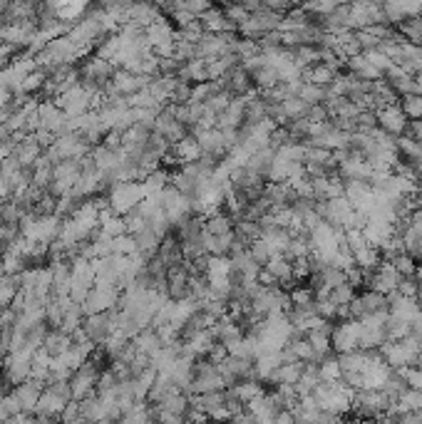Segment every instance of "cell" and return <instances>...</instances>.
Masks as SVG:
<instances>
[{
  "mask_svg": "<svg viewBox=\"0 0 422 424\" xmlns=\"http://www.w3.org/2000/svg\"><path fill=\"white\" fill-rule=\"evenodd\" d=\"M358 338H360L358 320H340V323H335L333 325V333H331L333 352H338V355L355 352L358 350Z\"/></svg>",
  "mask_w": 422,
  "mask_h": 424,
  "instance_id": "cell-5",
  "label": "cell"
},
{
  "mask_svg": "<svg viewBox=\"0 0 422 424\" xmlns=\"http://www.w3.org/2000/svg\"><path fill=\"white\" fill-rule=\"evenodd\" d=\"M313 310H316L318 318H323L326 323H333V320H338V305L333 303L331 298H328V300H316Z\"/></svg>",
  "mask_w": 422,
  "mask_h": 424,
  "instance_id": "cell-46",
  "label": "cell"
},
{
  "mask_svg": "<svg viewBox=\"0 0 422 424\" xmlns=\"http://www.w3.org/2000/svg\"><path fill=\"white\" fill-rule=\"evenodd\" d=\"M82 330H84V335H87V340L95 342V345H102V342L117 330L115 328V310L100 313V315H87V318L82 320Z\"/></svg>",
  "mask_w": 422,
  "mask_h": 424,
  "instance_id": "cell-8",
  "label": "cell"
},
{
  "mask_svg": "<svg viewBox=\"0 0 422 424\" xmlns=\"http://www.w3.org/2000/svg\"><path fill=\"white\" fill-rule=\"evenodd\" d=\"M42 390H45V385L35 383V380H27V383L13 387V394H15L18 402H20L23 414H30V412L35 414V407H37V402H40V397H42Z\"/></svg>",
  "mask_w": 422,
  "mask_h": 424,
  "instance_id": "cell-14",
  "label": "cell"
},
{
  "mask_svg": "<svg viewBox=\"0 0 422 424\" xmlns=\"http://www.w3.org/2000/svg\"><path fill=\"white\" fill-rule=\"evenodd\" d=\"M120 293L122 290L117 288V285H100V283H97L95 288L90 290V295H87V300L82 303L84 318H87V315H100V313L115 310L117 300H120Z\"/></svg>",
  "mask_w": 422,
  "mask_h": 424,
  "instance_id": "cell-4",
  "label": "cell"
},
{
  "mask_svg": "<svg viewBox=\"0 0 422 424\" xmlns=\"http://www.w3.org/2000/svg\"><path fill=\"white\" fill-rule=\"evenodd\" d=\"M243 122H246V102L243 97H234L229 110L219 115L217 129H241Z\"/></svg>",
  "mask_w": 422,
  "mask_h": 424,
  "instance_id": "cell-15",
  "label": "cell"
},
{
  "mask_svg": "<svg viewBox=\"0 0 422 424\" xmlns=\"http://www.w3.org/2000/svg\"><path fill=\"white\" fill-rule=\"evenodd\" d=\"M251 77H253V87L259 89L261 94L269 92V89H274L276 84H279V72H276L274 68H269V65L261 68L259 72H253Z\"/></svg>",
  "mask_w": 422,
  "mask_h": 424,
  "instance_id": "cell-35",
  "label": "cell"
},
{
  "mask_svg": "<svg viewBox=\"0 0 422 424\" xmlns=\"http://www.w3.org/2000/svg\"><path fill=\"white\" fill-rule=\"evenodd\" d=\"M189 281L191 273L186 263L167 268V298L172 300H186L189 298Z\"/></svg>",
  "mask_w": 422,
  "mask_h": 424,
  "instance_id": "cell-10",
  "label": "cell"
},
{
  "mask_svg": "<svg viewBox=\"0 0 422 424\" xmlns=\"http://www.w3.org/2000/svg\"><path fill=\"white\" fill-rule=\"evenodd\" d=\"M286 350H288L298 362H303V365H318V362H321L306 338H290L288 345H286Z\"/></svg>",
  "mask_w": 422,
  "mask_h": 424,
  "instance_id": "cell-23",
  "label": "cell"
},
{
  "mask_svg": "<svg viewBox=\"0 0 422 424\" xmlns=\"http://www.w3.org/2000/svg\"><path fill=\"white\" fill-rule=\"evenodd\" d=\"M100 365L92 360H87L70 380V394H72V402H82V399L97 394V383H100Z\"/></svg>",
  "mask_w": 422,
  "mask_h": 424,
  "instance_id": "cell-2",
  "label": "cell"
},
{
  "mask_svg": "<svg viewBox=\"0 0 422 424\" xmlns=\"http://www.w3.org/2000/svg\"><path fill=\"white\" fill-rule=\"evenodd\" d=\"M375 120H378V129H383L385 134H390L392 139H397V136H405L407 127H410L407 117L402 115L400 105L380 107V110L375 112Z\"/></svg>",
  "mask_w": 422,
  "mask_h": 424,
  "instance_id": "cell-7",
  "label": "cell"
},
{
  "mask_svg": "<svg viewBox=\"0 0 422 424\" xmlns=\"http://www.w3.org/2000/svg\"><path fill=\"white\" fill-rule=\"evenodd\" d=\"M142 186H144V194H147V196L162 194L164 188L169 186V172H167V169H157V172L147 174V176H144V181H142Z\"/></svg>",
  "mask_w": 422,
  "mask_h": 424,
  "instance_id": "cell-30",
  "label": "cell"
},
{
  "mask_svg": "<svg viewBox=\"0 0 422 424\" xmlns=\"http://www.w3.org/2000/svg\"><path fill=\"white\" fill-rule=\"evenodd\" d=\"M157 258H159V261H162L167 268L184 263V256H181V246H179V238L174 236V231H172V233H169L167 238L162 241V246H159V251H157Z\"/></svg>",
  "mask_w": 422,
  "mask_h": 424,
  "instance_id": "cell-19",
  "label": "cell"
},
{
  "mask_svg": "<svg viewBox=\"0 0 422 424\" xmlns=\"http://www.w3.org/2000/svg\"><path fill=\"white\" fill-rule=\"evenodd\" d=\"M390 263L400 278H415V271H417V258L415 256H410V253H397L395 258H390Z\"/></svg>",
  "mask_w": 422,
  "mask_h": 424,
  "instance_id": "cell-37",
  "label": "cell"
},
{
  "mask_svg": "<svg viewBox=\"0 0 422 424\" xmlns=\"http://www.w3.org/2000/svg\"><path fill=\"white\" fill-rule=\"evenodd\" d=\"M37 117H40V129L50 131L55 136H63L65 129H68V115L55 102H40L37 105Z\"/></svg>",
  "mask_w": 422,
  "mask_h": 424,
  "instance_id": "cell-9",
  "label": "cell"
},
{
  "mask_svg": "<svg viewBox=\"0 0 422 424\" xmlns=\"http://www.w3.org/2000/svg\"><path fill=\"white\" fill-rule=\"evenodd\" d=\"M157 412L162 414H174V417H184L189 412V397L181 390H172L167 397H162L157 404H152Z\"/></svg>",
  "mask_w": 422,
  "mask_h": 424,
  "instance_id": "cell-16",
  "label": "cell"
},
{
  "mask_svg": "<svg viewBox=\"0 0 422 424\" xmlns=\"http://www.w3.org/2000/svg\"><path fill=\"white\" fill-rule=\"evenodd\" d=\"M355 424H380V419H373V417H358Z\"/></svg>",
  "mask_w": 422,
  "mask_h": 424,
  "instance_id": "cell-56",
  "label": "cell"
},
{
  "mask_svg": "<svg viewBox=\"0 0 422 424\" xmlns=\"http://www.w3.org/2000/svg\"><path fill=\"white\" fill-rule=\"evenodd\" d=\"M42 347L50 352L53 357H60L63 352H68L72 347V338L65 335L63 330H48V335H45V342Z\"/></svg>",
  "mask_w": 422,
  "mask_h": 424,
  "instance_id": "cell-25",
  "label": "cell"
},
{
  "mask_svg": "<svg viewBox=\"0 0 422 424\" xmlns=\"http://www.w3.org/2000/svg\"><path fill=\"white\" fill-rule=\"evenodd\" d=\"M199 23H201V27H204V32H209V35H226V32H236V25L229 23V18L224 15V11L219 6H211L209 11L199 18Z\"/></svg>",
  "mask_w": 422,
  "mask_h": 424,
  "instance_id": "cell-13",
  "label": "cell"
},
{
  "mask_svg": "<svg viewBox=\"0 0 422 424\" xmlns=\"http://www.w3.org/2000/svg\"><path fill=\"white\" fill-rule=\"evenodd\" d=\"M60 424H90L87 419L79 414V404L77 402H70L68 407H65L63 417H60Z\"/></svg>",
  "mask_w": 422,
  "mask_h": 424,
  "instance_id": "cell-50",
  "label": "cell"
},
{
  "mask_svg": "<svg viewBox=\"0 0 422 424\" xmlns=\"http://www.w3.org/2000/svg\"><path fill=\"white\" fill-rule=\"evenodd\" d=\"M335 70H331L328 65H313V68H306L301 72V82H308V84H316V87H331V82L335 79Z\"/></svg>",
  "mask_w": 422,
  "mask_h": 424,
  "instance_id": "cell-21",
  "label": "cell"
},
{
  "mask_svg": "<svg viewBox=\"0 0 422 424\" xmlns=\"http://www.w3.org/2000/svg\"><path fill=\"white\" fill-rule=\"evenodd\" d=\"M318 375H321V383H338V380H343V370H340L338 357H323L318 362Z\"/></svg>",
  "mask_w": 422,
  "mask_h": 424,
  "instance_id": "cell-31",
  "label": "cell"
},
{
  "mask_svg": "<svg viewBox=\"0 0 422 424\" xmlns=\"http://www.w3.org/2000/svg\"><path fill=\"white\" fill-rule=\"evenodd\" d=\"M331 333H333V323H326L323 328L311 330V333L306 335V340L311 342V347H313V352L318 355V360H323V357H331V350H333Z\"/></svg>",
  "mask_w": 422,
  "mask_h": 424,
  "instance_id": "cell-18",
  "label": "cell"
},
{
  "mask_svg": "<svg viewBox=\"0 0 422 424\" xmlns=\"http://www.w3.org/2000/svg\"><path fill=\"white\" fill-rule=\"evenodd\" d=\"M410 333H412V335H417V338H422V310L415 315V318H412V323H410Z\"/></svg>",
  "mask_w": 422,
  "mask_h": 424,
  "instance_id": "cell-54",
  "label": "cell"
},
{
  "mask_svg": "<svg viewBox=\"0 0 422 424\" xmlns=\"http://www.w3.org/2000/svg\"><path fill=\"white\" fill-rule=\"evenodd\" d=\"M355 295H358V290H355L353 285H348V283H343L340 288H335L331 293V300L338 305V308H345V305H350V300H353Z\"/></svg>",
  "mask_w": 422,
  "mask_h": 424,
  "instance_id": "cell-45",
  "label": "cell"
},
{
  "mask_svg": "<svg viewBox=\"0 0 422 424\" xmlns=\"http://www.w3.org/2000/svg\"><path fill=\"white\" fill-rule=\"evenodd\" d=\"M137 253V241H134V236L124 233V236H117L112 238V256H134Z\"/></svg>",
  "mask_w": 422,
  "mask_h": 424,
  "instance_id": "cell-41",
  "label": "cell"
},
{
  "mask_svg": "<svg viewBox=\"0 0 422 424\" xmlns=\"http://www.w3.org/2000/svg\"><path fill=\"white\" fill-rule=\"evenodd\" d=\"M415 281H417V285H420V290H422V263H417V271H415Z\"/></svg>",
  "mask_w": 422,
  "mask_h": 424,
  "instance_id": "cell-57",
  "label": "cell"
},
{
  "mask_svg": "<svg viewBox=\"0 0 422 424\" xmlns=\"http://www.w3.org/2000/svg\"><path fill=\"white\" fill-rule=\"evenodd\" d=\"M363 58L368 60V65H373V68L378 70V72H383V75L392 68V60L388 58L385 53H380V50H368V53H363Z\"/></svg>",
  "mask_w": 422,
  "mask_h": 424,
  "instance_id": "cell-44",
  "label": "cell"
},
{
  "mask_svg": "<svg viewBox=\"0 0 422 424\" xmlns=\"http://www.w3.org/2000/svg\"><path fill=\"white\" fill-rule=\"evenodd\" d=\"M189 134L199 141V147H201V152H204V157L217 159V162H219V157H226L222 131H219V129H199V127H194Z\"/></svg>",
  "mask_w": 422,
  "mask_h": 424,
  "instance_id": "cell-12",
  "label": "cell"
},
{
  "mask_svg": "<svg viewBox=\"0 0 422 424\" xmlns=\"http://www.w3.org/2000/svg\"><path fill=\"white\" fill-rule=\"evenodd\" d=\"M8 8H11V3H6V0H0V20H3V18H6Z\"/></svg>",
  "mask_w": 422,
  "mask_h": 424,
  "instance_id": "cell-58",
  "label": "cell"
},
{
  "mask_svg": "<svg viewBox=\"0 0 422 424\" xmlns=\"http://www.w3.org/2000/svg\"><path fill=\"white\" fill-rule=\"evenodd\" d=\"M400 110L407 117V122H422V94H407L400 97Z\"/></svg>",
  "mask_w": 422,
  "mask_h": 424,
  "instance_id": "cell-33",
  "label": "cell"
},
{
  "mask_svg": "<svg viewBox=\"0 0 422 424\" xmlns=\"http://www.w3.org/2000/svg\"><path fill=\"white\" fill-rule=\"evenodd\" d=\"M390 397H388L385 392H375V390H360V392H355V399H353V409L350 412H355L358 417H383V414H388V409H390Z\"/></svg>",
  "mask_w": 422,
  "mask_h": 424,
  "instance_id": "cell-3",
  "label": "cell"
},
{
  "mask_svg": "<svg viewBox=\"0 0 422 424\" xmlns=\"http://www.w3.org/2000/svg\"><path fill=\"white\" fill-rule=\"evenodd\" d=\"M415 258H422V238H420V243H417V251H415Z\"/></svg>",
  "mask_w": 422,
  "mask_h": 424,
  "instance_id": "cell-62",
  "label": "cell"
},
{
  "mask_svg": "<svg viewBox=\"0 0 422 424\" xmlns=\"http://www.w3.org/2000/svg\"><path fill=\"white\" fill-rule=\"evenodd\" d=\"M6 139H11V134H8V129L3 124H0V144H3V141Z\"/></svg>",
  "mask_w": 422,
  "mask_h": 424,
  "instance_id": "cell-59",
  "label": "cell"
},
{
  "mask_svg": "<svg viewBox=\"0 0 422 424\" xmlns=\"http://www.w3.org/2000/svg\"><path fill=\"white\" fill-rule=\"evenodd\" d=\"M107 199H110L112 214L127 216L129 211H134L147 199V194H144L142 181H124V184H115V186L110 188V196H107Z\"/></svg>",
  "mask_w": 422,
  "mask_h": 424,
  "instance_id": "cell-1",
  "label": "cell"
},
{
  "mask_svg": "<svg viewBox=\"0 0 422 424\" xmlns=\"http://www.w3.org/2000/svg\"><path fill=\"white\" fill-rule=\"evenodd\" d=\"M154 131L169 141V147H174V144H179L181 139L189 136V129H186L184 124H179L167 110H162L157 115V120H154Z\"/></svg>",
  "mask_w": 422,
  "mask_h": 424,
  "instance_id": "cell-11",
  "label": "cell"
},
{
  "mask_svg": "<svg viewBox=\"0 0 422 424\" xmlns=\"http://www.w3.org/2000/svg\"><path fill=\"white\" fill-rule=\"evenodd\" d=\"M288 298L293 308H301V310H311L313 305H316V295H313V290L308 288V285H295L288 293Z\"/></svg>",
  "mask_w": 422,
  "mask_h": 424,
  "instance_id": "cell-36",
  "label": "cell"
},
{
  "mask_svg": "<svg viewBox=\"0 0 422 424\" xmlns=\"http://www.w3.org/2000/svg\"><path fill=\"white\" fill-rule=\"evenodd\" d=\"M303 370H306V365H303V362L281 365L279 370L271 375L269 385H274V387H279V385H290V387H295V385H298V380L303 377Z\"/></svg>",
  "mask_w": 422,
  "mask_h": 424,
  "instance_id": "cell-20",
  "label": "cell"
},
{
  "mask_svg": "<svg viewBox=\"0 0 422 424\" xmlns=\"http://www.w3.org/2000/svg\"><path fill=\"white\" fill-rule=\"evenodd\" d=\"M217 92H222L217 82L191 84V97H189V102H194V105H206V102H209Z\"/></svg>",
  "mask_w": 422,
  "mask_h": 424,
  "instance_id": "cell-38",
  "label": "cell"
},
{
  "mask_svg": "<svg viewBox=\"0 0 422 424\" xmlns=\"http://www.w3.org/2000/svg\"><path fill=\"white\" fill-rule=\"evenodd\" d=\"M358 300H360V305H363L365 318L373 315V313H383V310H388V298L385 295H380V293H373V290H360Z\"/></svg>",
  "mask_w": 422,
  "mask_h": 424,
  "instance_id": "cell-28",
  "label": "cell"
},
{
  "mask_svg": "<svg viewBox=\"0 0 422 424\" xmlns=\"http://www.w3.org/2000/svg\"><path fill=\"white\" fill-rule=\"evenodd\" d=\"M122 219H124L127 233H129V236H137L139 231H144V229H147V221H144V216L139 214L137 209H134V211H129V214H127V216H122Z\"/></svg>",
  "mask_w": 422,
  "mask_h": 424,
  "instance_id": "cell-47",
  "label": "cell"
},
{
  "mask_svg": "<svg viewBox=\"0 0 422 424\" xmlns=\"http://www.w3.org/2000/svg\"><path fill=\"white\" fill-rule=\"evenodd\" d=\"M316 276H318V281H321L323 285H328L331 290L340 288V285L345 283V273H343V271H338V268H333V266L323 268V271L316 273Z\"/></svg>",
  "mask_w": 422,
  "mask_h": 424,
  "instance_id": "cell-42",
  "label": "cell"
},
{
  "mask_svg": "<svg viewBox=\"0 0 422 424\" xmlns=\"http://www.w3.org/2000/svg\"><path fill=\"white\" fill-rule=\"evenodd\" d=\"M248 256H251L253 261H256L261 268H264L266 263H269L271 258H274V253H271V248L266 246V241H264V238H259V241H253L251 246H248Z\"/></svg>",
  "mask_w": 422,
  "mask_h": 424,
  "instance_id": "cell-43",
  "label": "cell"
},
{
  "mask_svg": "<svg viewBox=\"0 0 422 424\" xmlns=\"http://www.w3.org/2000/svg\"><path fill=\"white\" fill-rule=\"evenodd\" d=\"M234 231V219L229 214H211L204 219V233L209 236H224V233H231Z\"/></svg>",
  "mask_w": 422,
  "mask_h": 424,
  "instance_id": "cell-27",
  "label": "cell"
},
{
  "mask_svg": "<svg viewBox=\"0 0 422 424\" xmlns=\"http://www.w3.org/2000/svg\"><path fill=\"white\" fill-rule=\"evenodd\" d=\"M172 157L177 159V164H179V167H186V164L199 162V159L204 157V152H201L199 141L189 134L186 139H181L179 144H174V147H172Z\"/></svg>",
  "mask_w": 422,
  "mask_h": 424,
  "instance_id": "cell-17",
  "label": "cell"
},
{
  "mask_svg": "<svg viewBox=\"0 0 422 424\" xmlns=\"http://www.w3.org/2000/svg\"><path fill=\"white\" fill-rule=\"evenodd\" d=\"M397 375L402 377L407 390L422 394V365H412V367H402V370H395Z\"/></svg>",
  "mask_w": 422,
  "mask_h": 424,
  "instance_id": "cell-39",
  "label": "cell"
},
{
  "mask_svg": "<svg viewBox=\"0 0 422 424\" xmlns=\"http://www.w3.org/2000/svg\"><path fill=\"white\" fill-rule=\"evenodd\" d=\"M229 392H231L234 397H236L241 404H248L251 399L261 397V394H264L266 390H264V385H261L259 380H241V383L234 385V387L229 390Z\"/></svg>",
  "mask_w": 422,
  "mask_h": 424,
  "instance_id": "cell-24",
  "label": "cell"
},
{
  "mask_svg": "<svg viewBox=\"0 0 422 424\" xmlns=\"http://www.w3.org/2000/svg\"><path fill=\"white\" fill-rule=\"evenodd\" d=\"M3 370H6V355H0V377H3Z\"/></svg>",
  "mask_w": 422,
  "mask_h": 424,
  "instance_id": "cell-61",
  "label": "cell"
},
{
  "mask_svg": "<svg viewBox=\"0 0 422 424\" xmlns=\"http://www.w3.org/2000/svg\"><path fill=\"white\" fill-rule=\"evenodd\" d=\"M397 293H400L402 298L417 300V295H420V285H417L415 278H400V283H397Z\"/></svg>",
  "mask_w": 422,
  "mask_h": 424,
  "instance_id": "cell-51",
  "label": "cell"
},
{
  "mask_svg": "<svg viewBox=\"0 0 422 424\" xmlns=\"http://www.w3.org/2000/svg\"><path fill=\"white\" fill-rule=\"evenodd\" d=\"M134 241H137V251L142 253L144 258H147V261H152L154 256H157V251H159V246H162V236H157L154 233L152 229H144V231H139L137 236H134Z\"/></svg>",
  "mask_w": 422,
  "mask_h": 424,
  "instance_id": "cell-22",
  "label": "cell"
},
{
  "mask_svg": "<svg viewBox=\"0 0 422 424\" xmlns=\"http://www.w3.org/2000/svg\"><path fill=\"white\" fill-rule=\"evenodd\" d=\"M132 345H134V350L142 352V355H147V357H152L157 350H162V340H159L157 330H152V328L142 330V333L132 340Z\"/></svg>",
  "mask_w": 422,
  "mask_h": 424,
  "instance_id": "cell-26",
  "label": "cell"
},
{
  "mask_svg": "<svg viewBox=\"0 0 422 424\" xmlns=\"http://www.w3.org/2000/svg\"><path fill=\"white\" fill-rule=\"evenodd\" d=\"M353 258H355V266L360 268V271H365V273H373L375 268L383 263V256H380V251L378 248H363V251H358V253H353Z\"/></svg>",
  "mask_w": 422,
  "mask_h": 424,
  "instance_id": "cell-32",
  "label": "cell"
},
{
  "mask_svg": "<svg viewBox=\"0 0 422 424\" xmlns=\"http://www.w3.org/2000/svg\"><path fill=\"white\" fill-rule=\"evenodd\" d=\"M274 424H295V417L290 412H286V409H281L274 417Z\"/></svg>",
  "mask_w": 422,
  "mask_h": 424,
  "instance_id": "cell-53",
  "label": "cell"
},
{
  "mask_svg": "<svg viewBox=\"0 0 422 424\" xmlns=\"http://www.w3.org/2000/svg\"><path fill=\"white\" fill-rule=\"evenodd\" d=\"M395 424H422V422L417 412H407V414H400V417L395 419Z\"/></svg>",
  "mask_w": 422,
  "mask_h": 424,
  "instance_id": "cell-52",
  "label": "cell"
},
{
  "mask_svg": "<svg viewBox=\"0 0 422 424\" xmlns=\"http://www.w3.org/2000/svg\"><path fill=\"white\" fill-rule=\"evenodd\" d=\"M415 84H417V94H422V72L415 75Z\"/></svg>",
  "mask_w": 422,
  "mask_h": 424,
  "instance_id": "cell-60",
  "label": "cell"
},
{
  "mask_svg": "<svg viewBox=\"0 0 422 424\" xmlns=\"http://www.w3.org/2000/svg\"><path fill=\"white\" fill-rule=\"evenodd\" d=\"M295 97L301 102H306L308 107H316V105H323L328 97V89L326 87H316V84H308V82H301Z\"/></svg>",
  "mask_w": 422,
  "mask_h": 424,
  "instance_id": "cell-29",
  "label": "cell"
},
{
  "mask_svg": "<svg viewBox=\"0 0 422 424\" xmlns=\"http://www.w3.org/2000/svg\"><path fill=\"white\" fill-rule=\"evenodd\" d=\"M209 365H217V367H222L224 362L229 360V350H226V345L224 342H214V347L209 350V355L204 357Z\"/></svg>",
  "mask_w": 422,
  "mask_h": 424,
  "instance_id": "cell-49",
  "label": "cell"
},
{
  "mask_svg": "<svg viewBox=\"0 0 422 424\" xmlns=\"http://www.w3.org/2000/svg\"><path fill=\"white\" fill-rule=\"evenodd\" d=\"M231 100H234L231 94L224 92V89H222V92H217V94H214V97H211L209 102H206V107H209L211 112H217V115H222V112H226V110H229V105H231Z\"/></svg>",
  "mask_w": 422,
  "mask_h": 424,
  "instance_id": "cell-48",
  "label": "cell"
},
{
  "mask_svg": "<svg viewBox=\"0 0 422 424\" xmlns=\"http://www.w3.org/2000/svg\"><path fill=\"white\" fill-rule=\"evenodd\" d=\"M279 107H281V112H283L286 120H288V124L295 120H303V117L308 115V105L298 100V97H290V100H286L283 105H279Z\"/></svg>",
  "mask_w": 422,
  "mask_h": 424,
  "instance_id": "cell-40",
  "label": "cell"
},
{
  "mask_svg": "<svg viewBox=\"0 0 422 424\" xmlns=\"http://www.w3.org/2000/svg\"><path fill=\"white\" fill-rule=\"evenodd\" d=\"M397 283H400V276L392 268L390 261H383L373 273H365V288L363 290H373V293L380 295H390L392 290H397Z\"/></svg>",
  "mask_w": 422,
  "mask_h": 424,
  "instance_id": "cell-6",
  "label": "cell"
},
{
  "mask_svg": "<svg viewBox=\"0 0 422 424\" xmlns=\"http://www.w3.org/2000/svg\"><path fill=\"white\" fill-rule=\"evenodd\" d=\"M410 335V323L407 320H400V318H388L385 323V340L388 342H400Z\"/></svg>",
  "mask_w": 422,
  "mask_h": 424,
  "instance_id": "cell-34",
  "label": "cell"
},
{
  "mask_svg": "<svg viewBox=\"0 0 422 424\" xmlns=\"http://www.w3.org/2000/svg\"><path fill=\"white\" fill-rule=\"evenodd\" d=\"M412 167H415V174H417V186L422 188V162L412 164Z\"/></svg>",
  "mask_w": 422,
  "mask_h": 424,
  "instance_id": "cell-55",
  "label": "cell"
}]
</instances>
